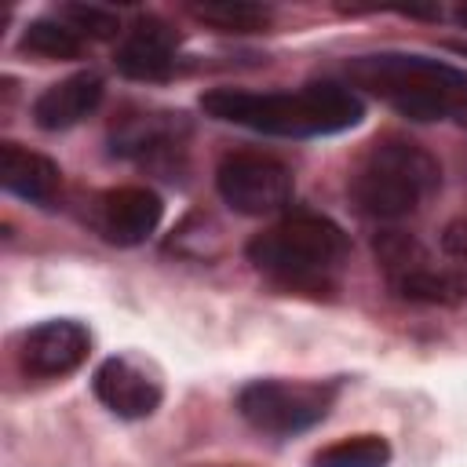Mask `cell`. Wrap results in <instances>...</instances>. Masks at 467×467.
<instances>
[{
	"label": "cell",
	"instance_id": "6da1fadb",
	"mask_svg": "<svg viewBox=\"0 0 467 467\" xmlns=\"http://www.w3.org/2000/svg\"><path fill=\"white\" fill-rule=\"evenodd\" d=\"M201 109L215 120L241 124L266 135H336L354 128L365 117L361 99L336 80H317L299 91H237V88H215L201 95Z\"/></svg>",
	"mask_w": 467,
	"mask_h": 467
},
{
	"label": "cell",
	"instance_id": "7a4b0ae2",
	"mask_svg": "<svg viewBox=\"0 0 467 467\" xmlns=\"http://www.w3.org/2000/svg\"><path fill=\"white\" fill-rule=\"evenodd\" d=\"M347 77L409 120H456L467 102V73L423 55H358L347 62Z\"/></svg>",
	"mask_w": 467,
	"mask_h": 467
},
{
	"label": "cell",
	"instance_id": "3957f363",
	"mask_svg": "<svg viewBox=\"0 0 467 467\" xmlns=\"http://www.w3.org/2000/svg\"><path fill=\"white\" fill-rule=\"evenodd\" d=\"M441 186L438 161L409 139H379L350 175V201L368 219H405Z\"/></svg>",
	"mask_w": 467,
	"mask_h": 467
},
{
	"label": "cell",
	"instance_id": "277c9868",
	"mask_svg": "<svg viewBox=\"0 0 467 467\" xmlns=\"http://www.w3.org/2000/svg\"><path fill=\"white\" fill-rule=\"evenodd\" d=\"M347 255L343 230L317 212L281 215L270 230L248 241V259L255 270L285 281V285H321L339 270Z\"/></svg>",
	"mask_w": 467,
	"mask_h": 467
},
{
	"label": "cell",
	"instance_id": "5b68a950",
	"mask_svg": "<svg viewBox=\"0 0 467 467\" xmlns=\"http://www.w3.org/2000/svg\"><path fill=\"white\" fill-rule=\"evenodd\" d=\"M336 398L332 383H292V379H255L241 387V416L266 434H296L328 416Z\"/></svg>",
	"mask_w": 467,
	"mask_h": 467
},
{
	"label": "cell",
	"instance_id": "8992f818",
	"mask_svg": "<svg viewBox=\"0 0 467 467\" xmlns=\"http://www.w3.org/2000/svg\"><path fill=\"white\" fill-rule=\"evenodd\" d=\"M219 197L241 215H277L292 201V171L266 153H230L215 171Z\"/></svg>",
	"mask_w": 467,
	"mask_h": 467
},
{
	"label": "cell",
	"instance_id": "52a82bcc",
	"mask_svg": "<svg viewBox=\"0 0 467 467\" xmlns=\"http://www.w3.org/2000/svg\"><path fill=\"white\" fill-rule=\"evenodd\" d=\"M88 350H91L88 328L80 321L55 317V321H40L36 328L26 332L18 358L29 376L55 379V376H69L73 368H80Z\"/></svg>",
	"mask_w": 467,
	"mask_h": 467
},
{
	"label": "cell",
	"instance_id": "ba28073f",
	"mask_svg": "<svg viewBox=\"0 0 467 467\" xmlns=\"http://www.w3.org/2000/svg\"><path fill=\"white\" fill-rule=\"evenodd\" d=\"M95 398L120 420H146L161 405V383L131 358H106L95 368Z\"/></svg>",
	"mask_w": 467,
	"mask_h": 467
},
{
	"label": "cell",
	"instance_id": "9c48e42d",
	"mask_svg": "<svg viewBox=\"0 0 467 467\" xmlns=\"http://www.w3.org/2000/svg\"><path fill=\"white\" fill-rule=\"evenodd\" d=\"M161 215H164V204L146 186H117V190H106L99 201V230L124 248L142 244L157 230Z\"/></svg>",
	"mask_w": 467,
	"mask_h": 467
},
{
	"label": "cell",
	"instance_id": "30bf717a",
	"mask_svg": "<svg viewBox=\"0 0 467 467\" xmlns=\"http://www.w3.org/2000/svg\"><path fill=\"white\" fill-rule=\"evenodd\" d=\"M175 51H179V33L164 18H139L128 29L124 44L117 47L113 62L128 80H164L171 77Z\"/></svg>",
	"mask_w": 467,
	"mask_h": 467
},
{
	"label": "cell",
	"instance_id": "8fae6325",
	"mask_svg": "<svg viewBox=\"0 0 467 467\" xmlns=\"http://www.w3.org/2000/svg\"><path fill=\"white\" fill-rule=\"evenodd\" d=\"M102 77L84 69V73H73L51 88H44L33 102V120L36 128L44 131H66L73 124H80L88 113H95V106L102 102Z\"/></svg>",
	"mask_w": 467,
	"mask_h": 467
},
{
	"label": "cell",
	"instance_id": "7c38bea8",
	"mask_svg": "<svg viewBox=\"0 0 467 467\" xmlns=\"http://www.w3.org/2000/svg\"><path fill=\"white\" fill-rule=\"evenodd\" d=\"M0 182L7 193L33 201V204H51L58 186H62V171L51 157L26 150L18 142H4L0 146Z\"/></svg>",
	"mask_w": 467,
	"mask_h": 467
},
{
	"label": "cell",
	"instance_id": "4fadbf2b",
	"mask_svg": "<svg viewBox=\"0 0 467 467\" xmlns=\"http://www.w3.org/2000/svg\"><path fill=\"white\" fill-rule=\"evenodd\" d=\"M190 15L219 33H259L270 26V7L248 0H204L190 4Z\"/></svg>",
	"mask_w": 467,
	"mask_h": 467
},
{
	"label": "cell",
	"instance_id": "5bb4252c",
	"mask_svg": "<svg viewBox=\"0 0 467 467\" xmlns=\"http://www.w3.org/2000/svg\"><path fill=\"white\" fill-rule=\"evenodd\" d=\"M387 463H390V441L383 434L343 438L310 460V467H387Z\"/></svg>",
	"mask_w": 467,
	"mask_h": 467
},
{
	"label": "cell",
	"instance_id": "9a60e30c",
	"mask_svg": "<svg viewBox=\"0 0 467 467\" xmlns=\"http://www.w3.org/2000/svg\"><path fill=\"white\" fill-rule=\"evenodd\" d=\"M84 40L62 22V18H36L22 33V51L40 58H77Z\"/></svg>",
	"mask_w": 467,
	"mask_h": 467
},
{
	"label": "cell",
	"instance_id": "2e32d148",
	"mask_svg": "<svg viewBox=\"0 0 467 467\" xmlns=\"http://www.w3.org/2000/svg\"><path fill=\"white\" fill-rule=\"evenodd\" d=\"M390 281L405 299H416V303H452L456 292H460L452 277L431 270L427 263H420V266H412V270H405V274H398Z\"/></svg>",
	"mask_w": 467,
	"mask_h": 467
},
{
	"label": "cell",
	"instance_id": "e0dca14e",
	"mask_svg": "<svg viewBox=\"0 0 467 467\" xmlns=\"http://www.w3.org/2000/svg\"><path fill=\"white\" fill-rule=\"evenodd\" d=\"M58 18H62L80 40H84V36H91V40H109V36H117V29H120L117 15L106 11V7H95V4H69V7H62Z\"/></svg>",
	"mask_w": 467,
	"mask_h": 467
},
{
	"label": "cell",
	"instance_id": "ac0fdd59",
	"mask_svg": "<svg viewBox=\"0 0 467 467\" xmlns=\"http://www.w3.org/2000/svg\"><path fill=\"white\" fill-rule=\"evenodd\" d=\"M441 248L452 255H467V219H452L441 234Z\"/></svg>",
	"mask_w": 467,
	"mask_h": 467
},
{
	"label": "cell",
	"instance_id": "d6986e66",
	"mask_svg": "<svg viewBox=\"0 0 467 467\" xmlns=\"http://www.w3.org/2000/svg\"><path fill=\"white\" fill-rule=\"evenodd\" d=\"M452 18H456V22H460V26H463V29H467V4H460V7H456V11H452Z\"/></svg>",
	"mask_w": 467,
	"mask_h": 467
},
{
	"label": "cell",
	"instance_id": "ffe728a7",
	"mask_svg": "<svg viewBox=\"0 0 467 467\" xmlns=\"http://www.w3.org/2000/svg\"><path fill=\"white\" fill-rule=\"evenodd\" d=\"M456 120H460V124L467 128V102H463V109H460V117H456Z\"/></svg>",
	"mask_w": 467,
	"mask_h": 467
}]
</instances>
